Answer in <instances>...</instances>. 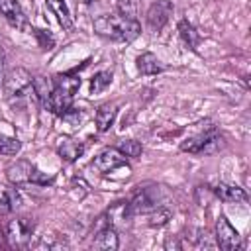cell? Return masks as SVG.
Listing matches in <instances>:
<instances>
[{
	"instance_id": "cell-1",
	"label": "cell",
	"mask_w": 251,
	"mask_h": 251,
	"mask_svg": "<svg viewBox=\"0 0 251 251\" xmlns=\"http://www.w3.org/2000/svg\"><path fill=\"white\" fill-rule=\"evenodd\" d=\"M4 96H6L8 104L16 110H29L31 106L39 104L35 88H33V76L22 67H16L6 73Z\"/></svg>"
},
{
	"instance_id": "cell-2",
	"label": "cell",
	"mask_w": 251,
	"mask_h": 251,
	"mask_svg": "<svg viewBox=\"0 0 251 251\" xmlns=\"http://www.w3.org/2000/svg\"><path fill=\"white\" fill-rule=\"evenodd\" d=\"M94 31L114 41H133L139 35L141 25L137 24V20H129L122 14H106L94 20Z\"/></svg>"
},
{
	"instance_id": "cell-3",
	"label": "cell",
	"mask_w": 251,
	"mask_h": 251,
	"mask_svg": "<svg viewBox=\"0 0 251 251\" xmlns=\"http://www.w3.org/2000/svg\"><path fill=\"white\" fill-rule=\"evenodd\" d=\"M222 147H224V137L218 133V129L210 122H206V127L202 131L186 137L180 143L182 151H188L194 155H212V153H218Z\"/></svg>"
},
{
	"instance_id": "cell-4",
	"label": "cell",
	"mask_w": 251,
	"mask_h": 251,
	"mask_svg": "<svg viewBox=\"0 0 251 251\" xmlns=\"http://www.w3.org/2000/svg\"><path fill=\"white\" fill-rule=\"evenodd\" d=\"M6 176L8 180L16 186H24V184H39V186H47V184H53L55 176L53 175H47L43 171H39L33 163L25 161V159H20L16 163H12L8 169H6Z\"/></svg>"
},
{
	"instance_id": "cell-5",
	"label": "cell",
	"mask_w": 251,
	"mask_h": 251,
	"mask_svg": "<svg viewBox=\"0 0 251 251\" xmlns=\"http://www.w3.org/2000/svg\"><path fill=\"white\" fill-rule=\"evenodd\" d=\"M161 194L163 186H143L139 188L127 202L122 204L124 218H131L137 214H149L157 208H161Z\"/></svg>"
},
{
	"instance_id": "cell-6",
	"label": "cell",
	"mask_w": 251,
	"mask_h": 251,
	"mask_svg": "<svg viewBox=\"0 0 251 251\" xmlns=\"http://www.w3.org/2000/svg\"><path fill=\"white\" fill-rule=\"evenodd\" d=\"M33 222L29 218H14L8 222L6 226V235H8V241L12 247H27L29 241H31V235H33Z\"/></svg>"
},
{
	"instance_id": "cell-7",
	"label": "cell",
	"mask_w": 251,
	"mask_h": 251,
	"mask_svg": "<svg viewBox=\"0 0 251 251\" xmlns=\"http://www.w3.org/2000/svg\"><path fill=\"white\" fill-rule=\"evenodd\" d=\"M92 167H94L98 173L108 175V173H112V171H116V169H122V167L127 169V157H126L124 153H120L116 147H108V149L100 151V153L94 157Z\"/></svg>"
},
{
	"instance_id": "cell-8",
	"label": "cell",
	"mask_w": 251,
	"mask_h": 251,
	"mask_svg": "<svg viewBox=\"0 0 251 251\" xmlns=\"http://www.w3.org/2000/svg\"><path fill=\"white\" fill-rule=\"evenodd\" d=\"M216 243L224 251H235L241 245L239 231L227 222L226 216H220L218 222H216Z\"/></svg>"
},
{
	"instance_id": "cell-9",
	"label": "cell",
	"mask_w": 251,
	"mask_h": 251,
	"mask_svg": "<svg viewBox=\"0 0 251 251\" xmlns=\"http://www.w3.org/2000/svg\"><path fill=\"white\" fill-rule=\"evenodd\" d=\"M173 8L175 6L171 0H157L155 4H151L149 12H147V25L153 31H161L173 14Z\"/></svg>"
},
{
	"instance_id": "cell-10",
	"label": "cell",
	"mask_w": 251,
	"mask_h": 251,
	"mask_svg": "<svg viewBox=\"0 0 251 251\" xmlns=\"http://www.w3.org/2000/svg\"><path fill=\"white\" fill-rule=\"evenodd\" d=\"M0 14L14 27H18V29H25L27 27V18H25L22 6L16 0H0Z\"/></svg>"
},
{
	"instance_id": "cell-11",
	"label": "cell",
	"mask_w": 251,
	"mask_h": 251,
	"mask_svg": "<svg viewBox=\"0 0 251 251\" xmlns=\"http://www.w3.org/2000/svg\"><path fill=\"white\" fill-rule=\"evenodd\" d=\"M120 245L118 233L112 226H106L102 229H96L94 239H92V247L94 249H102V251H116Z\"/></svg>"
},
{
	"instance_id": "cell-12",
	"label": "cell",
	"mask_w": 251,
	"mask_h": 251,
	"mask_svg": "<svg viewBox=\"0 0 251 251\" xmlns=\"http://www.w3.org/2000/svg\"><path fill=\"white\" fill-rule=\"evenodd\" d=\"M212 194L216 196V198H220L222 202H247V194H245V190L243 188H239V186H235V184H224V182H220L214 190H212Z\"/></svg>"
},
{
	"instance_id": "cell-13",
	"label": "cell",
	"mask_w": 251,
	"mask_h": 251,
	"mask_svg": "<svg viewBox=\"0 0 251 251\" xmlns=\"http://www.w3.org/2000/svg\"><path fill=\"white\" fill-rule=\"evenodd\" d=\"M22 198L14 186L0 184V214H12L20 208Z\"/></svg>"
},
{
	"instance_id": "cell-14",
	"label": "cell",
	"mask_w": 251,
	"mask_h": 251,
	"mask_svg": "<svg viewBox=\"0 0 251 251\" xmlns=\"http://www.w3.org/2000/svg\"><path fill=\"white\" fill-rule=\"evenodd\" d=\"M116 114H118V106L112 104V102H106L102 104L98 110H96V127L98 131H108L116 120Z\"/></svg>"
},
{
	"instance_id": "cell-15",
	"label": "cell",
	"mask_w": 251,
	"mask_h": 251,
	"mask_svg": "<svg viewBox=\"0 0 251 251\" xmlns=\"http://www.w3.org/2000/svg\"><path fill=\"white\" fill-rule=\"evenodd\" d=\"M57 153H59L65 161L73 163V161H76L78 157H82V153H84V143H82V141H75V139H63V141L59 143V147H57Z\"/></svg>"
},
{
	"instance_id": "cell-16",
	"label": "cell",
	"mask_w": 251,
	"mask_h": 251,
	"mask_svg": "<svg viewBox=\"0 0 251 251\" xmlns=\"http://www.w3.org/2000/svg\"><path fill=\"white\" fill-rule=\"evenodd\" d=\"M137 71L141 75H159V73L165 71V67L153 53L147 51V53H141L137 57Z\"/></svg>"
},
{
	"instance_id": "cell-17",
	"label": "cell",
	"mask_w": 251,
	"mask_h": 251,
	"mask_svg": "<svg viewBox=\"0 0 251 251\" xmlns=\"http://www.w3.org/2000/svg\"><path fill=\"white\" fill-rule=\"evenodd\" d=\"M178 35L182 39V43L190 49V51H196L198 43H200V35L198 31L194 29V25L188 22V20H180L178 22Z\"/></svg>"
},
{
	"instance_id": "cell-18",
	"label": "cell",
	"mask_w": 251,
	"mask_h": 251,
	"mask_svg": "<svg viewBox=\"0 0 251 251\" xmlns=\"http://www.w3.org/2000/svg\"><path fill=\"white\" fill-rule=\"evenodd\" d=\"M47 8L57 16V22L65 29L73 27V18H71V12H69V6L65 0H47Z\"/></svg>"
},
{
	"instance_id": "cell-19",
	"label": "cell",
	"mask_w": 251,
	"mask_h": 251,
	"mask_svg": "<svg viewBox=\"0 0 251 251\" xmlns=\"http://www.w3.org/2000/svg\"><path fill=\"white\" fill-rule=\"evenodd\" d=\"M33 88H35V94H37V100L43 108H47V102H49V96L53 92V78H47V76H33Z\"/></svg>"
},
{
	"instance_id": "cell-20",
	"label": "cell",
	"mask_w": 251,
	"mask_h": 251,
	"mask_svg": "<svg viewBox=\"0 0 251 251\" xmlns=\"http://www.w3.org/2000/svg\"><path fill=\"white\" fill-rule=\"evenodd\" d=\"M116 149H118L120 153H124L126 157H129V159H137V157L141 155V151H143L141 143L135 141V139H122V141H118Z\"/></svg>"
},
{
	"instance_id": "cell-21",
	"label": "cell",
	"mask_w": 251,
	"mask_h": 251,
	"mask_svg": "<svg viewBox=\"0 0 251 251\" xmlns=\"http://www.w3.org/2000/svg\"><path fill=\"white\" fill-rule=\"evenodd\" d=\"M112 82V73L110 71H100L90 78V94H98L102 90H106V86H110Z\"/></svg>"
},
{
	"instance_id": "cell-22",
	"label": "cell",
	"mask_w": 251,
	"mask_h": 251,
	"mask_svg": "<svg viewBox=\"0 0 251 251\" xmlns=\"http://www.w3.org/2000/svg\"><path fill=\"white\" fill-rule=\"evenodd\" d=\"M20 147H22V143L18 137L0 133V153L2 155H16L20 151Z\"/></svg>"
},
{
	"instance_id": "cell-23",
	"label": "cell",
	"mask_w": 251,
	"mask_h": 251,
	"mask_svg": "<svg viewBox=\"0 0 251 251\" xmlns=\"http://www.w3.org/2000/svg\"><path fill=\"white\" fill-rule=\"evenodd\" d=\"M149 216V226H165L167 222H169V218H171V210L169 208H165V206H161V208H157V210H153V212H149L147 214Z\"/></svg>"
},
{
	"instance_id": "cell-24",
	"label": "cell",
	"mask_w": 251,
	"mask_h": 251,
	"mask_svg": "<svg viewBox=\"0 0 251 251\" xmlns=\"http://www.w3.org/2000/svg\"><path fill=\"white\" fill-rule=\"evenodd\" d=\"M118 10L122 16L135 20L137 18V0H118Z\"/></svg>"
},
{
	"instance_id": "cell-25",
	"label": "cell",
	"mask_w": 251,
	"mask_h": 251,
	"mask_svg": "<svg viewBox=\"0 0 251 251\" xmlns=\"http://www.w3.org/2000/svg\"><path fill=\"white\" fill-rule=\"evenodd\" d=\"M33 31H35V35L39 37V41H41V45H43V47H51V45L55 43V41H53V37H51L47 31H43V29H33Z\"/></svg>"
},
{
	"instance_id": "cell-26",
	"label": "cell",
	"mask_w": 251,
	"mask_h": 251,
	"mask_svg": "<svg viewBox=\"0 0 251 251\" xmlns=\"http://www.w3.org/2000/svg\"><path fill=\"white\" fill-rule=\"evenodd\" d=\"M2 67H4V55H2V49H0V75H2Z\"/></svg>"
},
{
	"instance_id": "cell-27",
	"label": "cell",
	"mask_w": 251,
	"mask_h": 251,
	"mask_svg": "<svg viewBox=\"0 0 251 251\" xmlns=\"http://www.w3.org/2000/svg\"><path fill=\"white\" fill-rule=\"evenodd\" d=\"M82 2H84V4H88V2H90V0H82Z\"/></svg>"
}]
</instances>
